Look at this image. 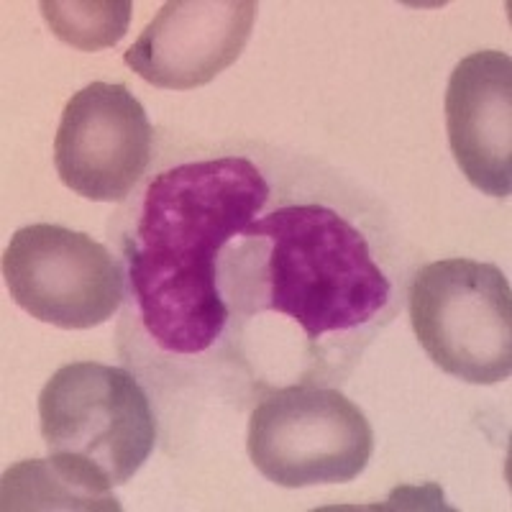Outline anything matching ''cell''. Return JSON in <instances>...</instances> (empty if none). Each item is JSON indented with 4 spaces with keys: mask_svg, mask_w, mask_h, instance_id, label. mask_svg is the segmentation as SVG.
<instances>
[{
    "mask_svg": "<svg viewBox=\"0 0 512 512\" xmlns=\"http://www.w3.org/2000/svg\"><path fill=\"white\" fill-rule=\"evenodd\" d=\"M274 198L218 259L231 344L262 341L269 359L282 338L292 384L336 382L395 315V267L359 200L310 192L305 177Z\"/></svg>",
    "mask_w": 512,
    "mask_h": 512,
    "instance_id": "cell-1",
    "label": "cell"
},
{
    "mask_svg": "<svg viewBox=\"0 0 512 512\" xmlns=\"http://www.w3.org/2000/svg\"><path fill=\"white\" fill-rule=\"evenodd\" d=\"M272 192L269 172L249 154H195L159 169L123 205L126 318L157 354L198 359L216 349L231 320L218 259Z\"/></svg>",
    "mask_w": 512,
    "mask_h": 512,
    "instance_id": "cell-2",
    "label": "cell"
},
{
    "mask_svg": "<svg viewBox=\"0 0 512 512\" xmlns=\"http://www.w3.org/2000/svg\"><path fill=\"white\" fill-rule=\"evenodd\" d=\"M49 459L108 500L152 456L157 420L134 374L98 361L64 364L39 395Z\"/></svg>",
    "mask_w": 512,
    "mask_h": 512,
    "instance_id": "cell-3",
    "label": "cell"
},
{
    "mask_svg": "<svg viewBox=\"0 0 512 512\" xmlns=\"http://www.w3.org/2000/svg\"><path fill=\"white\" fill-rule=\"evenodd\" d=\"M410 323L441 372L469 384L512 372V292L505 272L477 259L423 264L410 282Z\"/></svg>",
    "mask_w": 512,
    "mask_h": 512,
    "instance_id": "cell-4",
    "label": "cell"
},
{
    "mask_svg": "<svg viewBox=\"0 0 512 512\" xmlns=\"http://www.w3.org/2000/svg\"><path fill=\"white\" fill-rule=\"evenodd\" d=\"M249 456L277 487L354 482L374 454V431L359 405L331 387H269L249 418Z\"/></svg>",
    "mask_w": 512,
    "mask_h": 512,
    "instance_id": "cell-5",
    "label": "cell"
},
{
    "mask_svg": "<svg viewBox=\"0 0 512 512\" xmlns=\"http://www.w3.org/2000/svg\"><path fill=\"white\" fill-rule=\"evenodd\" d=\"M3 277L31 318L64 331L103 326L126 297L116 256L88 233L57 223L18 228L3 254Z\"/></svg>",
    "mask_w": 512,
    "mask_h": 512,
    "instance_id": "cell-6",
    "label": "cell"
},
{
    "mask_svg": "<svg viewBox=\"0 0 512 512\" xmlns=\"http://www.w3.org/2000/svg\"><path fill=\"white\" fill-rule=\"evenodd\" d=\"M154 128L126 85L90 82L64 105L54 167L64 185L95 203H121L152 164Z\"/></svg>",
    "mask_w": 512,
    "mask_h": 512,
    "instance_id": "cell-7",
    "label": "cell"
},
{
    "mask_svg": "<svg viewBox=\"0 0 512 512\" xmlns=\"http://www.w3.org/2000/svg\"><path fill=\"white\" fill-rule=\"evenodd\" d=\"M256 11L254 0H169L123 59L157 88H203L241 57Z\"/></svg>",
    "mask_w": 512,
    "mask_h": 512,
    "instance_id": "cell-8",
    "label": "cell"
},
{
    "mask_svg": "<svg viewBox=\"0 0 512 512\" xmlns=\"http://www.w3.org/2000/svg\"><path fill=\"white\" fill-rule=\"evenodd\" d=\"M448 144L461 175L489 198L512 192V59L484 49L461 59L446 90Z\"/></svg>",
    "mask_w": 512,
    "mask_h": 512,
    "instance_id": "cell-9",
    "label": "cell"
},
{
    "mask_svg": "<svg viewBox=\"0 0 512 512\" xmlns=\"http://www.w3.org/2000/svg\"><path fill=\"white\" fill-rule=\"evenodd\" d=\"M3 510H121V505L90 492L52 459H36L3 474Z\"/></svg>",
    "mask_w": 512,
    "mask_h": 512,
    "instance_id": "cell-10",
    "label": "cell"
},
{
    "mask_svg": "<svg viewBox=\"0 0 512 512\" xmlns=\"http://www.w3.org/2000/svg\"><path fill=\"white\" fill-rule=\"evenodd\" d=\"M39 8L52 34L82 52L116 47L131 21V0H44Z\"/></svg>",
    "mask_w": 512,
    "mask_h": 512,
    "instance_id": "cell-11",
    "label": "cell"
}]
</instances>
